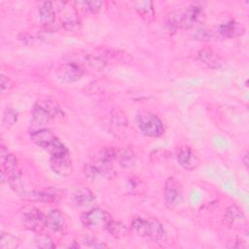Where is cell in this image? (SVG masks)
Instances as JSON below:
<instances>
[{"label": "cell", "mask_w": 249, "mask_h": 249, "mask_svg": "<svg viewBox=\"0 0 249 249\" xmlns=\"http://www.w3.org/2000/svg\"><path fill=\"white\" fill-rule=\"evenodd\" d=\"M203 9L199 6L188 7L185 11L179 13H172L167 19L166 25L169 30H176L178 28L190 29L196 24L202 22L204 19Z\"/></svg>", "instance_id": "6da1fadb"}, {"label": "cell", "mask_w": 249, "mask_h": 249, "mask_svg": "<svg viewBox=\"0 0 249 249\" xmlns=\"http://www.w3.org/2000/svg\"><path fill=\"white\" fill-rule=\"evenodd\" d=\"M112 160H109L100 150L89 161L84 165L85 176L91 180L111 179L115 176V171L112 165Z\"/></svg>", "instance_id": "7a4b0ae2"}, {"label": "cell", "mask_w": 249, "mask_h": 249, "mask_svg": "<svg viewBox=\"0 0 249 249\" xmlns=\"http://www.w3.org/2000/svg\"><path fill=\"white\" fill-rule=\"evenodd\" d=\"M130 226L137 235L148 237L156 242L163 241L166 237L162 225L154 218L144 219L142 217H134L131 220Z\"/></svg>", "instance_id": "3957f363"}, {"label": "cell", "mask_w": 249, "mask_h": 249, "mask_svg": "<svg viewBox=\"0 0 249 249\" xmlns=\"http://www.w3.org/2000/svg\"><path fill=\"white\" fill-rule=\"evenodd\" d=\"M30 138L37 146L46 150L51 156L68 151L65 145L59 140V138L46 127L32 131Z\"/></svg>", "instance_id": "277c9868"}, {"label": "cell", "mask_w": 249, "mask_h": 249, "mask_svg": "<svg viewBox=\"0 0 249 249\" xmlns=\"http://www.w3.org/2000/svg\"><path fill=\"white\" fill-rule=\"evenodd\" d=\"M136 124L140 131L149 137H160L164 132V127L160 118L148 111H142L136 116Z\"/></svg>", "instance_id": "5b68a950"}, {"label": "cell", "mask_w": 249, "mask_h": 249, "mask_svg": "<svg viewBox=\"0 0 249 249\" xmlns=\"http://www.w3.org/2000/svg\"><path fill=\"white\" fill-rule=\"evenodd\" d=\"M80 219L85 228L89 230H99L106 228L111 217L104 209L94 207L82 213Z\"/></svg>", "instance_id": "8992f818"}, {"label": "cell", "mask_w": 249, "mask_h": 249, "mask_svg": "<svg viewBox=\"0 0 249 249\" xmlns=\"http://www.w3.org/2000/svg\"><path fill=\"white\" fill-rule=\"evenodd\" d=\"M164 202L167 208L174 209L183 202V188L174 177H168L163 190Z\"/></svg>", "instance_id": "52a82bcc"}, {"label": "cell", "mask_w": 249, "mask_h": 249, "mask_svg": "<svg viewBox=\"0 0 249 249\" xmlns=\"http://www.w3.org/2000/svg\"><path fill=\"white\" fill-rule=\"evenodd\" d=\"M23 226L32 231H42L47 227V215L37 208H32L25 212L22 217Z\"/></svg>", "instance_id": "ba28073f"}, {"label": "cell", "mask_w": 249, "mask_h": 249, "mask_svg": "<svg viewBox=\"0 0 249 249\" xmlns=\"http://www.w3.org/2000/svg\"><path fill=\"white\" fill-rule=\"evenodd\" d=\"M50 166L52 170L59 176L65 177L70 175L72 173L73 166H72V160L70 158L69 151L51 156Z\"/></svg>", "instance_id": "9c48e42d"}, {"label": "cell", "mask_w": 249, "mask_h": 249, "mask_svg": "<svg viewBox=\"0 0 249 249\" xmlns=\"http://www.w3.org/2000/svg\"><path fill=\"white\" fill-rule=\"evenodd\" d=\"M84 74L82 65L74 61H67L56 69V77L64 83H73L78 81Z\"/></svg>", "instance_id": "30bf717a"}, {"label": "cell", "mask_w": 249, "mask_h": 249, "mask_svg": "<svg viewBox=\"0 0 249 249\" xmlns=\"http://www.w3.org/2000/svg\"><path fill=\"white\" fill-rule=\"evenodd\" d=\"M178 163L186 170H195L199 165V158L190 146H181L176 151Z\"/></svg>", "instance_id": "8fae6325"}, {"label": "cell", "mask_w": 249, "mask_h": 249, "mask_svg": "<svg viewBox=\"0 0 249 249\" xmlns=\"http://www.w3.org/2000/svg\"><path fill=\"white\" fill-rule=\"evenodd\" d=\"M53 119V118L48 111V109L38 100L32 110L31 132L41 128H45V124H47Z\"/></svg>", "instance_id": "7c38bea8"}, {"label": "cell", "mask_w": 249, "mask_h": 249, "mask_svg": "<svg viewBox=\"0 0 249 249\" xmlns=\"http://www.w3.org/2000/svg\"><path fill=\"white\" fill-rule=\"evenodd\" d=\"M246 222V217L241 209L235 205H230L223 217V224L231 229H239Z\"/></svg>", "instance_id": "4fadbf2b"}, {"label": "cell", "mask_w": 249, "mask_h": 249, "mask_svg": "<svg viewBox=\"0 0 249 249\" xmlns=\"http://www.w3.org/2000/svg\"><path fill=\"white\" fill-rule=\"evenodd\" d=\"M197 59L208 68L214 70H221L226 66V61L222 58V56L209 49L200 50L197 53Z\"/></svg>", "instance_id": "5bb4252c"}, {"label": "cell", "mask_w": 249, "mask_h": 249, "mask_svg": "<svg viewBox=\"0 0 249 249\" xmlns=\"http://www.w3.org/2000/svg\"><path fill=\"white\" fill-rule=\"evenodd\" d=\"M216 30L221 38H235L243 35L245 32L244 26L233 19H230L219 24Z\"/></svg>", "instance_id": "9a60e30c"}, {"label": "cell", "mask_w": 249, "mask_h": 249, "mask_svg": "<svg viewBox=\"0 0 249 249\" xmlns=\"http://www.w3.org/2000/svg\"><path fill=\"white\" fill-rule=\"evenodd\" d=\"M73 203L79 207H85L91 204L95 200L94 193L87 187H78L73 193Z\"/></svg>", "instance_id": "2e32d148"}, {"label": "cell", "mask_w": 249, "mask_h": 249, "mask_svg": "<svg viewBox=\"0 0 249 249\" xmlns=\"http://www.w3.org/2000/svg\"><path fill=\"white\" fill-rule=\"evenodd\" d=\"M47 227L54 232L62 233L66 231V222L58 209H52L47 214Z\"/></svg>", "instance_id": "e0dca14e"}, {"label": "cell", "mask_w": 249, "mask_h": 249, "mask_svg": "<svg viewBox=\"0 0 249 249\" xmlns=\"http://www.w3.org/2000/svg\"><path fill=\"white\" fill-rule=\"evenodd\" d=\"M0 158H1V172L5 173L6 176L11 172L17 170L18 159L16 156L9 152L3 144L0 147Z\"/></svg>", "instance_id": "ac0fdd59"}, {"label": "cell", "mask_w": 249, "mask_h": 249, "mask_svg": "<svg viewBox=\"0 0 249 249\" xmlns=\"http://www.w3.org/2000/svg\"><path fill=\"white\" fill-rule=\"evenodd\" d=\"M114 160L118 161L123 167H131L135 162V156L132 151L120 147H115Z\"/></svg>", "instance_id": "d6986e66"}, {"label": "cell", "mask_w": 249, "mask_h": 249, "mask_svg": "<svg viewBox=\"0 0 249 249\" xmlns=\"http://www.w3.org/2000/svg\"><path fill=\"white\" fill-rule=\"evenodd\" d=\"M40 20L44 25H51L55 20V8L53 2H44L39 8Z\"/></svg>", "instance_id": "ffe728a7"}, {"label": "cell", "mask_w": 249, "mask_h": 249, "mask_svg": "<svg viewBox=\"0 0 249 249\" xmlns=\"http://www.w3.org/2000/svg\"><path fill=\"white\" fill-rule=\"evenodd\" d=\"M32 196L40 201L43 202H55L60 199V192L57 189H53V188H47L43 190H36L33 192Z\"/></svg>", "instance_id": "44dd1931"}, {"label": "cell", "mask_w": 249, "mask_h": 249, "mask_svg": "<svg viewBox=\"0 0 249 249\" xmlns=\"http://www.w3.org/2000/svg\"><path fill=\"white\" fill-rule=\"evenodd\" d=\"M7 182L9 183L11 189L19 196H25V188L23 181L21 179L20 172L17 169L7 176Z\"/></svg>", "instance_id": "7402d4cb"}, {"label": "cell", "mask_w": 249, "mask_h": 249, "mask_svg": "<svg viewBox=\"0 0 249 249\" xmlns=\"http://www.w3.org/2000/svg\"><path fill=\"white\" fill-rule=\"evenodd\" d=\"M105 229L109 231V233L112 236H114L116 238L123 237L127 232V229H126L124 224H123L120 221H114L112 219L108 222V224H107Z\"/></svg>", "instance_id": "603a6c76"}, {"label": "cell", "mask_w": 249, "mask_h": 249, "mask_svg": "<svg viewBox=\"0 0 249 249\" xmlns=\"http://www.w3.org/2000/svg\"><path fill=\"white\" fill-rule=\"evenodd\" d=\"M134 9L138 12V14L150 20L154 18V8H153V2L151 1H142V2H136L134 3Z\"/></svg>", "instance_id": "cb8c5ba5"}, {"label": "cell", "mask_w": 249, "mask_h": 249, "mask_svg": "<svg viewBox=\"0 0 249 249\" xmlns=\"http://www.w3.org/2000/svg\"><path fill=\"white\" fill-rule=\"evenodd\" d=\"M194 37L196 40L204 41V42L213 41V40H217L218 38H220L217 30H213V29H209V28H205V27L196 29L194 33Z\"/></svg>", "instance_id": "d4e9b609"}, {"label": "cell", "mask_w": 249, "mask_h": 249, "mask_svg": "<svg viewBox=\"0 0 249 249\" xmlns=\"http://www.w3.org/2000/svg\"><path fill=\"white\" fill-rule=\"evenodd\" d=\"M19 246V239L9 233L2 232L0 236V248L1 249H15Z\"/></svg>", "instance_id": "484cf974"}, {"label": "cell", "mask_w": 249, "mask_h": 249, "mask_svg": "<svg viewBox=\"0 0 249 249\" xmlns=\"http://www.w3.org/2000/svg\"><path fill=\"white\" fill-rule=\"evenodd\" d=\"M34 242L36 247L38 248H42V249L55 248V244L53 243V240L52 239V237L49 234L44 233L42 231H39L36 233L34 237Z\"/></svg>", "instance_id": "4316f807"}, {"label": "cell", "mask_w": 249, "mask_h": 249, "mask_svg": "<svg viewBox=\"0 0 249 249\" xmlns=\"http://www.w3.org/2000/svg\"><path fill=\"white\" fill-rule=\"evenodd\" d=\"M18 121V113L12 107H7L3 113V124L5 126H13Z\"/></svg>", "instance_id": "83f0119b"}, {"label": "cell", "mask_w": 249, "mask_h": 249, "mask_svg": "<svg viewBox=\"0 0 249 249\" xmlns=\"http://www.w3.org/2000/svg\"><path fill=\"white\" fill-rule=\"evenodd\" d=\"M77 4L82 5L85 11L92 14L99 13L103 6L102 1H81V2H77Z\"/></svg>", "instance_id": "f1b7e54d"}, {"label": "cell", "mask_w": 249, "mask_h": 249, "mask_svg": "<svg viewBox=\"0 0 249 249\" xmlns=\"http://www.w3.org/2000/svg\"><path fill=\"white\" fill-rule=\"evenodd\" d=\"M13 88V83L12 81L10 80L9 77L5 76L3 73L1 74V89L2 91H5V90H9Z\"/></svg>", "instance_id": "f546056e"}, {"label": "cell", "mask_w": 249, "mask_h": 249, "mask_svg": "<svg viewBox=\"0 0 249 249\" xmlns=\"http://www.w3.org/2000/svg\"><path fill=\"white\" fill-rule=\"evenodd\" d=\"M241 161L243 162V164L245 165V167H248V153L244 152V154L241 156Z\"/></svg>", "instance_id": "4dcf8cb0"}]
</instances>
